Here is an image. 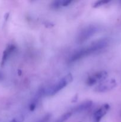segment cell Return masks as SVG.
<instances>
[{
  "mask_svg": "<svg viewBox=\"0 0 121 122\" xmlns=\"http://www.w3.org/2000/svg\"><path fill=\"white\" fill-rule=\"evenodd\" d=\"M92 101H85V102H83L80 105L77 106L75 108V111L76 112H81L83 111L86 110H87L88 108H89L92 106Z\"/></svg>",
  "mask_w": 121,
  "mask_h": 122,
  "instance_id": "cell-9",
  "label": "cell"
},
{
  "mask_svg": "<svg viewBox=\"0 0 121 122\" xmlns=\"http://www.w3.org/2000/svg\"><path fill=\"white\" fill-rule=\"evenodd\" d=\"M108 73L106 71H100L95 73L93 75L88 77L87 83L88 85H93L100 81H103L107 77Z\"/></svg>",
  "mask_w": 121,
  "mask_h": 122,
  "instance_id": "cell-4",
  "label": "cell"
},
{
  "mask_svg": "<svg viewBox=\"0 0 121 122\" xmlns=\"http://www.w3.org/2000/svg\"><path fill=\"white\" fill-rule=\"evenodd\" d=\"M72 2L71 0H59L56 1L52 3V7L54 8H59L62 7H65L71 4Z\"/></svg>",
  "mask_w": 121,
  "mask_h": 122,
  "instance_id": "cell-8",
  "label": "cell"
},
{
  "mask_svg": "<svg viewBox=\"0 0 121 122\" xmlns=\"http://www.w3.org/2000/svg\"><path fill=\"white\" fill-rule=\"evenodd\" d=\"M24 120V117L23 116H20L13 119L10 122H23Z\"/></svg>",
  "mask_w": 121,
  "mask_h": 122,
  "instance_id": "cell-12",
  "label": "cell"
},
{
  "mask_svg": "<svg viewBox=\"0 0 121 122\" xmlns=\"http://www.w3.org/2000/svg\"><path fill=\"white\" fill-rule=\"evenodd\" d=\"M109 105L104 104L100 108H98L95 113L94 114V120L95 122H100L102 118L106 115L107 112L109 111Z\"/></svg>",
  "mask_w": 121,
  "mask_h": 122,
  "instance_id": "cell-6",
  "label": "cell"
},
{
  "mask_svg": "<svg viewBox=\"0 0 121 122\" xmlns=\"http://www.w3.org/2000/svg\"><path fill=\"white\" fill-rule=\"evenodd\" d=\"M108 44H109V41L105 38L96 41L88 46L76 50L70 57L69 61L70 63L77 61L84 57L89 56L91 54H93V52L104 48L107 46Z\"/></svg>",
  "mask_w": 121,
  "mask_h": 122,
  "instance_id": "cell-1",
  "label": "cell"
},
{
  "mask_svg": "<svg viewBox=\"0 0 121 122\" xmlns=\"http://www.w3.org/2000/svg\"><path fill=\"white\" fill-rule=\"evenodd\" d=\"M97 28L95 26L91 25L83 29V30L79 33V35L78 37V42L81 44L84 42L86 41L90 38H91L92 36H93L97 32Z\"/></svg>",
  "mask_w": 121,
  "mask_h": 122,
  "instance_id": "cell-3",
  "label": "cell"
},
{
  "mask_svg": "<svg viewBox=\"0 0 121 122\" xmlns=\"http://www.w3.org/2000/svg\"><path fill=\"white\" fill-rule=\"evenodd\" d=\"M116 83L115 80H111L103 82L100 85L97 86L94 89V91L98 92H105L113 89L115 87H116Z\"/></svg>",
  "mask_w": 121,
  "mask_h": 122,
  "instance_id": "cell-5",
  "label": "cell"
},
{
  "mask_svg": "<svg viewBox=\"0 0 121 122\" xmlns=\"http://www.w3.org/2000/svg\"><path fill=\"white\" fill-rule=\"evenodd\" d=\"M15 50V46L14 45H9V46H7V48L4 50L2 54V60H1V65L3 66L7 61V59L9 58V56H11L12 53Z\"/></svg>",
  "mask_w": 121,
  "mask_h": 122,
  "instance_id": "cell-7",
  "label": "cell"
},
{
  "mask_svg": "<svg viewBox=\"0 0 121 122\" xmlns=\"http://www.w3.org/2000/svg\"><path fill=\"white\" fill-rule=\"evenodd\" d=\"M72 80H73L72 75L71 73H68L64 77H62L61 79L59 80L58 82L55 83L54 85H52L47 89L43 90L44 94L49 95V96L54 95L55 94H57L58 92L66 87L69 83L72 82Z\"/></svg>",
  "mask_w": 121,
  "mask_h": 122,
  "instance_id": "cell-2",
  "label": "cell"
},
{
  "mask_svg": "<svg viewBox=\"0 0 121 122\" xmlns=\"http://www.w3.org/2000/svg\"><path fill=\"white\" fill-rule=\"evenodd\" d=\"M71 116V113L68 112V113H66L62 115L59 118H58V120L55 122H66L70 117Z\"/></svg>",
  "mask_w": 121,
  "mask_h": 122,
  "instance_id": "cell-10",
  "label": "cell"
},
{
  "mask_svg": "<svg viewBox=\"0 0 121 122\" xmlns=\"http://www.w3.org/2000/svg\"><path fill=\"white\" fill-rule=\"evenodd\" d=\"M109 1H104V0H102V1H97L96 3L94 4V7H100V6L102 5H104L105 4L108 3Z\"/></svg>",
  "mask_w": 121,
  "mask_h": 122,
  "instance_id": "cell-11",
  "label": "cell"
}]
</instances>
